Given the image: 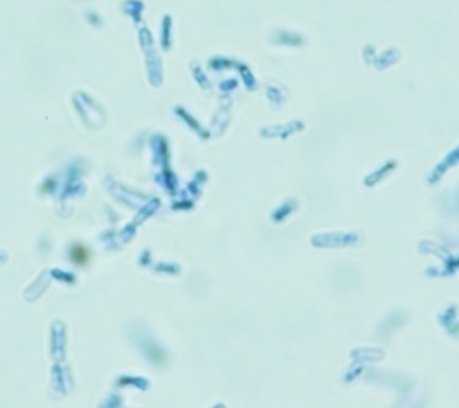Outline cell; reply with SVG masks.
Segmentation results:
<instances>
[{
    "mask_svg": "<svg viewBox=\"0 0 459 408\" xmlns=\"http://www.w3.org/2000/svg\"><path fill=\"white\" fill-rule=\"evenodd\" d=\"M72 259H74L76 263H79V265H83V263H86V259H88V252L84 250L83 246H76V248L72 250Z\"/></svg>",
    "mask_w": 459,
    "mask_h": 408,
    "instance_id": "obj_1",
    "label": "cell"
}]
</instances>
